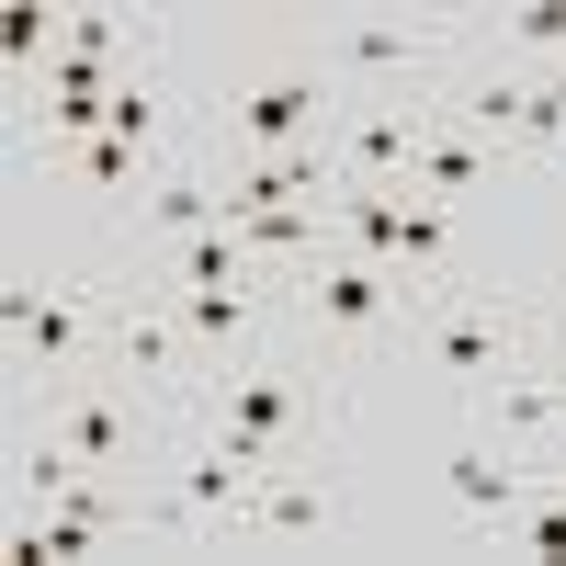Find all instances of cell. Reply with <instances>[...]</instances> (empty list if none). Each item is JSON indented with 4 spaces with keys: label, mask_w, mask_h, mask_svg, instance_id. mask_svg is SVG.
<instances>
[{
    "label": "cell",
    "mask_w": 566,
    "mask_h": 566,
    "mask_svg": "<svg viewBox=\"0 0 566 566\" xmlns=\"http://www.w3.org/2000/svg\"><path fill=\"white\" fill-rule=\"evenodd\" d=\"M340 408H352V374L283 328V340H261V352H239V363L205 374L193 431H227L261 464H328V453H340Z\"/></svg>",
    "instance_id": "cell-1"
},
{
    "label": "cell",
    "mask_w": 566,
    "mask_h": 566,
    "mask_svg": "<svg viewBox=\"0 0 566 566\" xmlns=\"http://www.w3.org/2000/svg\"><path fill=\"white\" fill-rule=\"evenodd\" d=\"M272 283H283V328H295L306 352H328L340 374L408 352L419 306L442 295V283H419V272H397V261H363L352 239H340V250H317V261H295V272H272Z\"/></svg>",
    "instance_id": "cell-2"
},
{
    "label": "cell",
    "mask_w": 566,
    "mask_h": 566,
    "mask_svg": "<svg viewBox=\"0 0 566 566\" xmlns=\"http://www.w3.org/2000/svg\"><path fill=\"white\" fill-rule=\"evenodd\" d=\"M0 340H12V397H45V386H80L103 374V340H114V261H57V272H12L0 295Z\"/></svg>",
    "instance_id": "cell-3"
},
{
    "label": "cell",
    "mask_w": 566,
    "mask_h": 566,
    "mask_svg": "<svg viewBox=\"0 0 566 566\" xmlns=\"http://www.w3.org/2000/svg\"><path fill=\"white\" fill-rule=\"evenodd\" d=\"M555 352V306H522V295H488V283H442L408 328V363L442 374L453 397H488L499 374H522Z\"/></svg>",
    "instance_id": "cell-4"
},
{
    "label": "cell",
    "mask_w": 566,
    "mask_h": 566,
    "mask_svg": "<svg viewBox=\"0 0 566 566\" xmlns=\"http://www.w3.org/2000/svg\"><path fill=\"white\" fill-rule=\"evenodd\" d=\"M464 45H476L464 12H328L306 57L328 69V91H442Z\"/></svg>",
    "instance_id": "cell-5"
},
{
    "label": "cell",
    "mask_w": 566,
    "mask_h": 566,
    "mask_svg": "<svg viewBox=\"0 0 566 566\" xmlns=\"http://www.w3.org/2000/svg\"><path fill=\"white\" fill-rule=\"evenodd\" d=\"M12 419H34L45 442H69L91 476H159L170 464V442L193 431V419H170V408H148L125 386V374H80V386H45V397H12Z\"/></svg>",
    "instance_id": "cell-6"
},
{
    "label": "cell",
    "mask_w": 566,
    "mask_h": 566,
    "mask_svg": "<svg viewBox=\"0 0 566 566\" xmlns=\"http://www.w3.org/2000/svg\"><path fill=\"white\" fill-rule=\"evenodd\" d=\"M328 114H340V91H328L317 57H283V69H250L227 103H205V148L239 170V159H283V148H328Z\"/></svg>",
    "instance_id": "cell-7"
},
{
    "label": "cell",
    "mask_w": 566,
    "mask_h": 566,
    "mask_svg": "<svg viewBox=\"0 0 566 566\" xmlns=\"http://www.w3.org/2000/svg\"><path fill=\"white\" fill-rule=\"evenodd\" d=\"M103 374H125L148 408L170 419H193L205 408V352H193V328L170 317V295L136 261H114V340H103Z\"/></svg>",
    "instance_id": "cell-8"
},
{
    "label": "cell",
    "mask_w": 566,
    "mask_h": 566,
    "mask_svg": "<svg viewBox=\"0 0 566 566\" xmlns=\"http://www.w3.org/2000/svg\"><path fill=\"white\" fill-rule=\"evenodd\" d=\"M442 125L431 91H340V114H328V159H340V181H408L419 136Z\"/></svg>",
    "instance_id": "cell-9"
},
{
    "label": "cell",
    "mask_w": 566,
    "mask_h": 566,
    "mask_svg": "<svg viewBox=\"0 0 566 566\" xmlns=\"http://www.w3.org/2000/svg\"><path fill=\"white\" fill-rule=\"evenodd\" d=\"M464 419H476L488 442L510 453H533V464H566V363H522V374H499L488 397H464Z\"/></svg>",
    "instance_id": "cell-10"
},
{
    "label": "cell",
    "mask_w": 566,
    "mask_h": 566,
    "mask_svg": "<svg viewBox=\"0 0 566 566\" xmlns=\"http://www.w3.org/2000/svg\"><path fill=\"white\" fill-rule=\"evenodd\" d=\"M340 522V453L328 464H272L261 499H250V544H295V533H328Z\"/></svg>",
    "instance_id": "cell-11"
},
{
    "label": "cell",
    "mask_w": 566,
    "mask_h": 566,
    "mask_svg": "<svg viewBox=\"0 0 566 566\" xmlns=\"http://www.w3.org/2000/svg\"><path fill=\"white\" fill-rule=\"evenodd\" d=\"M499 181H522V159L488 148V136H464V125H431V136H419V159H408V193H431V205L499 193Z\"/></svg>",
    "instance_id": "cell-12"
},
{
    "label": "cell",
    "mask_w": 566,
    "mask_h": 566,
    "mask_svg": "<svg viewBox=\"0 0 566 566\" xmlns=\"http://www.w3.org/2000/svg\"><path fill=\"white\" fill-rule=\"evenodd\" d=\"M533 476H544V464H533V453H510V442H488V431H464V453L442 464V488H453V510H464L476 533H499L510 510H522Z\"/></svg>",
    "instance_id": "cell-13"
},
{
    "label": "cell",
    "mask_w": 566,
    "mask_h": 566,
    "mask_svg": "<svg viewBox=\"0 0 566 566\" xmlns=\"http://www.w3.org/2000/svg\"><path fill=\"white\" fill-rule=\"evenodd\" d=\"M340 193V159L328 148H283V159H239L227 170V216H261V205H328Z\"/></svg>",
    "instance_id": "cell-14"
},
{
    "label": "cell",
    "mask_w": 566,
    "mask_h": 566,
    "mask_svg": "<svg viewBox=\"0 0 566 566\" xmlns=\"http://www.w3.org/2000/svg\"><path fill=\"white\" fill-rule=\"evenodd\" d=\"M227 227H239L250 272H295L317 250H340V216H328V205H261V216H227Z\"/></svg>",
    "instance_id": "cell-15"
},
{
    "label": "cell",
    "mask_w": 566,
    "mask_h": 566,
    "mask_svg": "<svg viewBox=\"0 0 566 566\" xmlns=\"http://www.w3.org/2000/svg\"><path fill=\"white\" fill-rule=\"evenodd\" d=\"M408 181H340V193H328V216H340V239L363 250V261H397L408 250Z\"/></svg>",
    "instance_id": "cell-16"
},
{
    "label": "cell",
    "mask_w": 566,
    "mask_h": 566,
    "mask_svg": "<svg viewBox=\"0 0 566 566\" xmlns=\"http://www.w3.org/2000/svg\"><path fill=\"white\" fill-rule=\"evenodd\" d=\"M555 363H566V340H555Z\"/></svg>",
    "instance_id": "cell-17"
}]
</instances>
